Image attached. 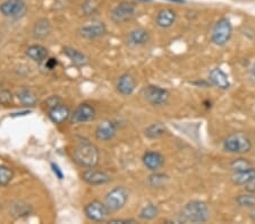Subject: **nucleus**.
<instances>
[{
  "mask_svg": "<svg viewBox=\"0 0 255 224\" xmlns=\"http://www.w3.org/2000/svg\"><path fill=\"white\" fill-rule=\"evenodd\" d=\"M73 158L77 164L83 168H94L100 160L98 148L88 141L80 142L73 150Z\"/></svg>",
  "mask_w": 255,
  "mask_h": 224,
  "instance_id": "obj_1",
  "label": "nucleus"
},
{
  "mask_svg": "<svg viewBox=\"0 0 255 224\" xmlns=\"http://www.w3.org/2000/svg\"><path fill=\"white\" fill-rule=\"evenodd\" d=\"M210 218V211L207 204L201 201H192L183 207L180 220L188 223H204Z\"/></svg>",
  "mask_w": 255,
  "mask_h": 224,
  "instance_id": "obj_2",
  "label": "nucleus"
},
{
  "mask_svg": "<svg viewBox=\"0 0 255 224\" xmlns=\"http://www.w3.org/2000/svg\"><path fill=\"white\" fill-rule=\"evenodd\" d=\"M224 149L233 154H245L252 149V141L244 133H233L225 138Z\"/></svg>",
  "mask_w": 255,
  "mask_h": 224,
  "instance_id": "obj_3",
  "label": "nucleus"
},
{
  "mask_svg": "<svg viewBox=\"0 0 255 224\" xmlns=\"http://www.w3.org/2000/svg\"><path fill=\"white\" fill-rule=\"evenodd\" d=\"M233 35V26L228 18H221L215 24L211 32L212 42L218 47H224Z\"/></svg>",
  "mask_w": 255,
  "mask_h": 224,
  "instance_id": "obj_4",
  "label": "nucleus"
},
{
  "mask_svg": "<svg viewBox=\"0 0 255 224\" xmlns=\"http://www.w3.org/2000/svg\"><path fill=\"white\" fill-rule=\"evenodd\" d=\"M128 191L124 187H116L106 196L105 204L110 212H117L122 210L128 201Z\"/></svg>",
  "mask_w": 255,
  "mask_h": 224,
  "instance_id": "obj_5",
  "label": "nucleus"
},
{
  "mask_svg": "<svg viewBox=\"0 0 255 224\" xmlns=\"http://www.w3.org/2000/svg\"><path fill=\"white\" fill-rule=\"evenodd\" d=\"M143 96L152 105H163L169 100V92L157 85H149L143 89Z\"/></svg>",
  "mask_w": 255,
  "mask_h": 224,
  "instance_id": "obj_6",
  "label": "nucleus"
},
{
  "mask_svg": "<svg viewBox=\"0 0 255 224\" xmlns=\"http://www.w3.org/2000/svg\"><path fill=\"white\" fill-rule=\"evenodd\" d=\"M110 211L105 203L93 201L85 206V215L94 222H104L108 219Z\"/></svg>",
  "mask_w": 255,
  "mask_h": 224,
  "instance_id": "obj_7",
  "label": "nucleus"
},
{
  "mask_svg": "<svg viewBox=\"0 0 255 224\" xmlns=\"http://www.w3.org/2000/svg\"><path fill=\"white\" fill-rule=\"evenodd\" d=\"M136 13V8L129 2H121L112 11V19L116 24H123L130 20Z\"/></svg>",
  "mask_w": 255,
  "mask_h": 224,
  "instance_id": "obj_8",
  "label": "nucleus"
},
{
  "mask_svg": "<svg viewBox=\"0 0 255 224\" xmlns=\"http://www.w3.org/2000/svg\"><path fill=\"white\" fill-rule=\"evenodd\" d=\"M0 13L6 17H22L26 13V6L23 0H6L0 5Z\"/></svg>",
  "mask_w": 255,
  "mask_h": 224,
  "instance_id": "obj_9",
  "label": "nucleus"
},
{
  "mask_svg": "<svg viewBox=\"0 0 255 224\" xmlns=\"http://www.w3.org/2000/svg\"><path fill=\"white\" fill-rule=\"evenodd\" d=\"M96 118V110L88 103L80 104L76 108L75 111L72 113L71 120L73 124H84V122H89L94 120Z\"/></svg>",
  "mask_w": 255,
  "mask_h": 224,
  "instance_id": "obj_10",
  "label": "nucleus"
},
{
  "mask_svg": "<svg viewBox=\"0 0 255 224\" xmlns=\"http://www.w3.org/2000/svg\"><path fill=\"white\" fill-rule=\"evenodd\" d=\"M82 179L91 186H100L110 181V177L105 171L89 168L82 174Z\"/></svg>",
  "mask_w": 255,
  "mask_h": 224,
  "instance_id": "obj_11",
  "label": "nucleus"
},
{
  "mask_svg": "<svg viewBox=\"0 0 255 224\" xmlns=\"http://www.w3.org/2000/svg\"><path fill=\"white\" fill-rule=\"evenodd\" d=\"M80 34L85 39L93 40V39H99L102 38L107 34V27L104 23L101 22H96L91 23L89 25H85L80 28Z\"/></svg>",
  "mask_w": 255,
  "mask_h": 224,
  "instance_id": "obj_12",
  "label": "nucleus"
},
{
  "mask_svg": "<svg viewBox=\"0 0 255 224\" xmlns=\"http://www.w3.org/2000/svg\"><path fill=\"white\" fill-rule=\"evenodd\" d=\"M117 126L114 121L106 120L98 126L96 130L97 140L101 142H108L116 136Z\"/></svg>",
  "mask_w": 255,
  "mask_h": 224,
  "instance_id": "obj_13",
  "label": "nucleus"
},
{
  "mask_svg": "<svg viewBox=\"0 0 255 224\" xmlns=\"http://www.w3.org/2000/svg\"><path fill=\"white\" fill-rule=\"evenodd\" d=\"M48 115L53 124H57V125L64 124V122L66 120H68V118L72 116L71 110L68 109V107H66V105L61 104V103L50 108Z\"/></svg>",
  "mask_w": 255,
  "mask_h": 224,
  "instance_id": "obj_14",
  "label": "nucleus"
},
{
  "mask_svg": "<svg viewBox=\"0 0 255 224\" xmlns=\"http://www.w3.org/2000/svg\"><path fill=\"white\" fill-rule=\"evenodd\" d=\"M143 163L146 166V169L155 172L163 165L164 157L161 153L150 150V152H146L143 155Z\"/></svg>",
  "mask_w": 255,
  "mask_h": 224,
  "instance_id": "obj_15",
  "label": "nucleus"
},
{
  "mask_svg": "<svg viewBox=\"0 0 255 224\" xmlns=\"http://www.w3.org/2000/svg\"><path fill=\"white\" fill-rule=\"evenodd\" d=\"M135 87H136V80L130 74H124L119 77L117 81V91L122 95H130L135 91Z\"/></svg>",
  "mask_w": 255,
  "mask_h": 224,
  "instance_id": "obj_16",
  "label": "nucleus"
},
{
  "mask_svg": "<svg viewBox=\"0 0 255 224\" xmlns=\"http://www.w3.org/2000/svg\"><path fill=\"white\" fill-rule=\"evenodd\" d=\"M209 80L220 89H228L230 87V81L228 75L220 68H215L210 72Z\"/></svg>",
  "mask_w": 255,
  "mask_h": 224,
  "instance_id": "obj_17",
  "label": "nucleus"
},
{
  "mask_svg": "<svg viewBox=\"0 0 255 224\" xmlns=\"http://www.w3.org/2000/svg\"><path fill=\"white\" fill-rule=\"evenodd\" d=\"M150 38V33L146 30H144V28H136V30H133L128 34L127 42L131 47H141L149 42Z\"/></svg>",
  "mask_w": 255,
  "mask_h": 224,
  "instance_id": "obj_18",
  "label": "nucleus"
},
{
  "mask_svg": "<svg viewBox=\"0 0 255 224\" xmlns=\"http://www.w3.org/2000/svg\"><path fill=\"white\" fill-rule=\"evenodd\" d=\"M176 22V13L170 8H163L155 16V23L159 27L168 28Z\"/></svg>",
  "mask_w": 255,
  "mask_h": 224,
  "instance_id": "obj_19",
  "label": "nucleus"
},
{
  "mask_svg": "<svg viewBox=\"0 0 255 224\" xmlns=\"http://www.w3.org/2000/svg\"><path fill=\"white\" fill-rule=\"evenodd\" d=\"M255 178V168L250 166V168L241 171H236L232 176V180L237 186H245L249 181Z\"/></svg>",
  "mask_w": 255,
  "mask_h": 224,
  "instance_id": "obj_20",
  "label": "nucleus"
},
{
  "mask_svg": "<svg viewBox=\"0 0 255 224\" xmlns=\"http://www.w3.org/2000/svg\"><path fill=\"white\" fill-rule=\"evenodd\" d=\"M26 56L31 60L35 61V63H42V61L48 58L49 52L48 49L44 48L43 46L34 44V46H31L26 49Z\"/></svg>",
  "mask_w": 255,
  "mask_h": 224,
  "instance_id": "obj_21",
  "label": "nucleus"
},
{
  "mask_svg": "<svg viewBox=\"0 0 255 224\" xmlns=\"http://www.w3.org/2000/svg\"><path fill=\"white\" fill-rule=\"evenodd\" d=\"M64 54L68 57V59L72 61V64L76 67H83L88 65V58L81 51L76 50V49L66 47L64 48Z\"/></svg>",
  "mask_w": 255,
  "mask_h": 224,
  "instance_id": "obj_22",
  "label": "nucleus"
},
{
  "mask_svg": "<svg viewBox=\"0 0 255 224\" xmlns=\"http://www.w3.org/2000/svg\"><path fill=\"white\" fill-rule=\"evenodd\" d=\"M51 32V25L50 22L48 19L42 18L39 19L38 22L35 23L34 27H33V33L36 39H44L50 34Z\"/></svg>",
  "mask_w": 255,
  "mask_h": 224,
  "instance_id": "obj_23",
  "label": "nucleus"
},
{
  "mask_svg": "<svg viewBox=\"0 0 255 224\" xmlns=\"http://www.w3.org/2000/svg\"><path fill=\"white\" fill-rule=\"evenodd\" d=\"M167 128L162 124H153L145 129V136L150 140H157L166 135Z\"/></svg>",
  "mask_w": 255,
  "mask_h": 224,
  "instance_id": "obj_24",
  "label": "nucleus"
},
{
  "mask_svg": "<svg viewBox=\"0 0 255 224\" xmlns=\"http://www.w3.org/2000/svg\"><path fill=\"white\" fill-rule=\"evenodd\" d=\"M159 209L154 204H149V205L144 206L138 214V218L143 220V221H151L158 217Z\"/></svg>",
  "mask_w": 255,
  "mask_h": 224,
  "instance_id": "obj_25",
  "label": "nucleus"
},
{
  "mask_svg": "<svg viewBox=\"0 0 255 224\" xmlns=\"http://www.w3.org/2000/svg\"><path fill=\"white\" fill-rule=\"evenodd\" d=\"M17 97H18L20 103H22L23 105H25V107H34V105L36 104V101H38L34 93L26 88L22 89V91H20L17 94Z\"/></svg>",
  "mask_w": 255,
  "mask_h": 224,
  "instance_id": "obj_26",
  "label": "nucleus"
},
{
  "mask_svg": "<svg viewBox=\"0 0 255 224\" xmlns=\"http://www.w3.org/2000/svg\"><path fill=\"white\" fill-rule=\"evenodd\" d=\"M236 203L240 207H246V209H253L255 207V194L246 193L242 194L236 197Z\"/></svg>",
  "mask_w": 255,
  "mask_h": 224,
  "instance_id": "obj_27",
  "label": "nucleus"
},
{
  "mask_svg": "<svg viewBox=\"0 0 255 224\" xmlns=\"http://www.w3.org/2000/svg\"><path fill=\"white\" fill-rule=\"evenodd\" d=\"M14 172L6 165H0V187H5L11 181Z\"/></svg>",
  "mask_w": 255,
  "mask_h": 224,
  "instance_id": "obj_28",
  "label": "nucleus"
},
{
  "mask_svg": "<svg viewBox=\"0 0 255 224\" xmlns=\"http://www.w3.org/2000/svg\"><path fill=\"white\" fill-rule=\"evenodd\" d=\"M168 181V177L161 173H154L149 177V185L154 188H160L164 187Z\"/></svg>",
  "mask_w": 255,
  "mask_h": 224,
  "instance_id": "obj_29",
  "label": "nucleus"
},
{
  "mask_svg": "<svg viewBox=\"0 0 255 224\" xmlns=\"http://www.w3.org/2000/svg\"><path fill=\"white\" fill-rule=\"evenodd\" d=\"M251 163L245 160V158H237V160H234L232 163H230V168L234 171V172H236V171H241V170H245L250 168Z\"/></svg>",
  "mask_w": 255,
  "mask_h": 224,
  "instance_id": "obj_30",
  "label": "nucleus"
},
{
  "mask_svg": "<svg viewBox=\"0 0 255 224\" xmlns=\"http://www.w3.org/2000/svg\"><path fill=\"white\" fill-rule=\"evenodd\" d=\"M83 11L85 13V15H93L96 11L98 10V3L94 1V0H88V1L84 2L83 5Z\"/></svg>",
  "mask_w": 255,
  "mask_h": 224,
  "instance_id": "obj_31",
  "label": "nucleus"
},
{
  "mask_svg": "<svg viewBox=\"0 0 255 224\" xmlns=\"http://www.w3.org/2000/svg\"><path fill=\"white\" fill-rule=\"evenodd\" d=\"M11 100H13V96H11V93L9 91H7V89L0 91V103L8 104L10 103Z\"/></svg>",
  "mask_w": 255,
  "mask_h": 224,
  "instance_id": "obj_32",
  "label": "nucleus"
},
{
  "mask_svg": "<svg viewBox=\"0 0 255 224\" xmlns=\"http://www.w3.org/2000/svg\"><path fill=\"white\" fill-rule=\"evenodd\" d=\"M244 188L246 191H249V193L255 194V178H253L252 180L246 183V185L244 186Z\"/></svg>",
  "mask_w": 255,
  "mask_h": 224,
  "instance_id": "obj_33",
  "label": "nucleus"
},
{
  "mask_svg": "<svg viewBox=\"0 0 255 224\" xmlns=\"http://www.w3.org/2000/svg\"><path fill=\"white\" fill-rule=\"evenodd\" d=\"M57 65H58V61L55 58H50L47 60V64H46V67L49 69V71H52L53 68H55Z\"/></svg>",
  "mask_w": 255,
  "mask_h": 224,
  "instance_id": "obj_34",
  "label": "nucleus"
},
{
  "mask_svg": "<svg viewBox=\"0 0 255 224\" xmlns=\"http://www.w3.org/2000/svg\"><path fill=\"white\" fill-rule=\"evenodd\" d=\"M59 103H60V99H59V97H57V96H51L50 99H49V100L47 101V104H48L50 108L55 107V105L59 104Z\"/></svg>",
  "mask_w": 255,
  "mask_h": 224,
  "instance_id": "obj_35",
  "label": "nucleus"
},
{
  "mask_svg": "<svg viewBox=\"0 0 255 224\" xmlns=\"http://www.w3.org/2000/svg\"><path fill=\"white\" fill-rule=\"evenodd\" d=\"M112 224H123V223H134L133 220H113V221H109Z\"/></svg>",
  "mask_w": 255,
  "mask_h": 224,
  "instance_id": "obj_36",
  "label": "nucleus"
},
{
  "mask_svg": "<svg viewBox=\"0 0 255 224\" xmlns=\"http://www.w3.org/2000/svg\"><path fill=\"white\" fill-rule=\"evenodd\" d=\"M52 168H53V172H55L57 176H58V178L59 179H63V172H61V171L59 170L58 166L55 165V164H52Z\"/></svg>",
  "mask_w": 255,
  "mask_h": 224,
  "instance_id": "obj_37",
  "label": "nucleus"
},
{
  "mask_svg": "<svg viewBox=\"0 0 255 224\" xmlns=\"http://www.w3.org/2000/svg\"><path fill=\"white\" fill-rule=\"evenodd\" d=\"M252 74H253V76L255 77V64L253 65V68H252Z\"/></svg>",
  "mask_w": 255,
  "mask_h": 224,
  "instance_id": "obj_38",
  "label": "nucleus"
},
{
  "mask_svg": "<svg viewBox=\"0 0 255 224\" xmlns=\"http://www.w3.org/2000/svg\"><path fill=\"white\" fill-rule=\"evenodd\" d=\"M170 1H176V2H184V0H170Z\"/></svg>",
  "mask_w": 255,
  "mask_h": 224,
  "instance_id": "obj_39",
  "label": "nucleus"
}]
</instances>
